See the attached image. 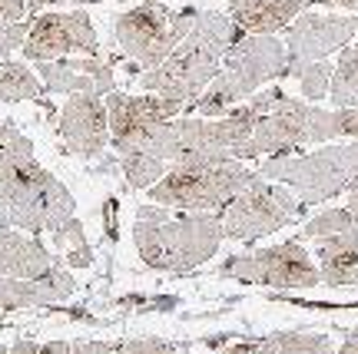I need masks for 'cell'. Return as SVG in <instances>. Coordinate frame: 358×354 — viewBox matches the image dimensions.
<instances>
[{
  "label": "cell",
  "instance_id": "d6a6232c",
  "mask_svg": "<svg viewBox=\"0 0 358 354\" xmlns=\"http://www.w3.org/2000/svg\"><path fill=\"white\" fill-rule=\"evenodd\" d=\"M10 354H40V344L30 341V338H17L10 344Z\"/></svg>",
  "mask_w": 358,
  "mask_h": 354
},
{
  "label": "cell",
  "instance_id": "5bb4252c",
  "mask_svg": "<svg viewBox=\"0 0 358 354\" xmlns=\"http://www.w3.org/2000/svg\"><path fill=\"white\" fill-rule=\"evenodd\" d=\"M57 133H60L66 152H73L80 159H96L110 142V113H106L103 96L96 93L70 96L60 110Z\"/></svg>",
  "mask_w": 358,
  "mask_h": 354
},
{
  "label": "cell",
  "instance_id": "4316f807",
  "mask_svg": "<svg viewBox=\"0 0 358 354\" xmlns=\"http://www.w3.org/2000/svg\"><path fill=\"white\" fill-rule=\"evenodd\" d=\"M27 34H30V20H27V24L20 20V24L3 27V30H0V57H3V60H10L13 50H24Z\"/></svg>",
  "mask_w": 358,
  "mask_h": 354
},
{
  "label": "cell",
  "instance_id": "b9f144b4",
  "mask_svg": "<svg viewBox=\"0 0 358 354\" xmlns=\"http://www.w3.org/2000/svg\"><path fill=\"white\" fill-rule=\"evenodd\" d=\"M116 3H129V0H116Z\"/></svg>",
  "mask_w": 358,
  "mask_h": 354
},
{
  "label": "cell",
  "instance_id": "cb8c5ba5",
  "mask_svg": "<svg viewBox=\"0 0 358 354\" xmlns=\"http://www.w3.org/2000/svg\"><path fill=\"white\" fill-rule=\"evenodd\" d=\"M332 70L325 60L319 64H302V66H289V76L299 80V87H302V100L306 103H319L329 96V83H332Z\"/></svg>",
  "mask_w": 358,
  "mask_h": 354
},
{
  "label": "cell",
  "instance_id": "2e32d148",
  "mask_svg": "<svg viewBox=\"0 0 358 354\" xmlns=\"http://www.w3.org/2000/svg\"><path fill=\"white\" fill-rule=\"evenodd\" d=\"M37 73L43 80V87L53 93H96V96H110L116 93L113 66L100 60V57H77V60H40Z\"/></svg>",
  "mask_w": 358,
  "mask_h": 354
},
{
  "label": "cell",
  "instance_id": "60d3db41",
  "mask_svg": "<svg viewBox=\"0 0 358 354\" xmlns=\"http://www.w3.org/2000/svg\"><path fill=\"white\" fill-rule=\"evenodd\" d=\"M57 3H73V0H57Z\"/></svg>",
  "mask_w": 358,
  "mask_h": 354
},
{
  "label": "cell",
  "instance_id": "277c9868",
  "mask_svg": "<svg viewBox=\"0 0 358 354\" xmlns=\"http://www.w3.org/2000/svg\"><path fill=\"white\" fill-rule=\"evenodd\" d=\"M289 76V53L275 34H245L236 40L222 60L219 76L206 87V93L192 103L199 116H226L239 103L256 96L259 87Z\"/></svg>",
  "mask_w": 358,
  "mask_h": 354
},
{
  "label": "cell",
  "instance_id": "8d00e7d4",
  "mask_svg": "<svg viewBox=\"0 0 358 354\" xmlns=\"http://www.w3.org/2000/svg\"><path fill=\"white\" fill-rule=\"evenodd\" d=\"M113 209H116V202L110 199L106 202V228H110V239H116V222H113Z\"/></svg>",
  "mask_w": 358,
  "mask_h": 354
},
{
  "label": "cell",
  "instance_id": "30bf717a",
  "mask_svg": "<svg viewBox=\"0 0 358 354\" xmlns=\"http://www.w3.org/2000/svg\"><path fill=\"white\" fill-rule=\"evenodd\" d=\"M219 275L252 281V285H268V288H315L322 285L319 265L312 262V255L302 249L299 239L249 255H232L222 262Z\"/></svg>",
  "mask_w": 358,
  "mask_h": 354
},
{
  "label": "cell",
  "instance_id": "8992f818",
  "mask_svg": "<svg viewBox=\"0 0 358 354\" xmlns=\"http://www.w3.org/2000/svg\"><path fill=\"white\" fill-rule=\"evenodd\" d=\"M256 172L268 182L292 189L302 205H319L335 196H348V189L358 182V146L335 142L299 156H268L259 163Z\"/></svg>",
  "mask_w": 358,
  "mask_h": 354
},
{
  "label": "cell",
  "instance_id": "f1b7e54d",
  "mask_svg": "<svg viewBox=\"0 0 358 354\" xmlns=\"http://www.w3.org/2000/svg\"><path fill=\"white\" fill-rule=\"evenodd\" d=\"M27 17V0H0V30Z\"/></svg>",
  "mask_w": 358,
  "mask_h": 354
},
{
  "label": "cell",
  "instance_id": "603a6c76",
  "mask_svg": "<svg viewBox=\"0 0 358 354\" xmlns=\"http://www.w3.org/2000/svg\"><path fill=\"white\" fill-rule=\"evenodd\" d=\"M53 245L57 249H66V262L73 268H90L93 265V252H90V242L83 235V226L77 219H70L53 232Z\"/></svg>",
  "mask_w": 358,
  "mask_h": 354
},
{
  "label": "cell",
  "instance_id": "d590c367",
  "mask_svg": "<svg viewBox=\"0 0 358 354\" xmlns=\"http://www.w3.org/2000/svg\"><path fill=\"white\" fill-rule=\"evenodd\" d=\"M222 354H256V344L245 341V344H232V348H226Z\"/></svg>",
  "mask_w": 358,
  "mask_h": 354
},
{
  "label": "cell",
  "instance_id": "1f68e13d",
  "mask_svg": "<svg viewBox=\"0 0 358 354\" xmlns=\"http://www.w3.org/2000/svg\"><path fill=\"white\" fill-rule=\"evenodd\" d=\"M335 354H358V328H345V341Z\"/></svg>",
  "mask_w": 358,
  "mask_h": 354
},
{
  "label": "cell",
  "instance_id": "74e56055",
  "mask_svg": "<svg viewBox=\"0 0 358 354\" xmlns=\"http://www.w3.org/2000/svg\"><path fill=\"white\" fill-rule=\"evenodd\" d=\"M335 3H338V7H345V10H352L358 17V0H335Z\"/></svg>",
  "mask_w": 358,
  "mask_h": 354
},
{
  "label": "cell",
  "instance_id": "f546056e",
  "mask_svg": "<svg viewBox=\"0 0 358 354\" xmlns=\"http://www.w3.org/2000/svg\"><path fill=\"white\" fill-rule=\"evenodd\" d=\"M120 348L116 344H106V341H77L70 348V354H116Z\"/></svg>",
  "mask_w": 358,
  "mask_h": 354
},
{
  "label": "cell",
  "instance_id": "e0dca14e",
  "mask_svg": "<svg viewBox=\"0 0 358 354\" xmlns=\"http://www.w3.org/2000/svg\"><path fill=\"white\" fill-rule=\"evenodd\" d=\"M312 3L319 0H239L229 7V17L243 34H279Z\"/></svg>",
  "mask_w": 358,
  "mask_h": 354
},
{
  "label": "cell",
  "instance_id": "7a4b0ae2",
  "mask_svg": "<svg viewBox=\"0 0 358 354\" xmlns=\"http://www.w3.org/2000/svg\"><path fill=\"white\" fill-rule=\"evenodd\" d=\"M222 219L219 212H182L173 215L163 205H140L133 242L143 265L153 272L186 275L206 265L222 245Z\"/></svg>",
  "mask_w": 358,
  "mask_h": 354
},
{
  "label": "cell",
  "instance_id": "44dd1931",
  "mask_svg": "<svg viewBox=\"0 0 358 354\" xmlns=\"http://www.w3.org/2000/svg\"><path fill=\"white\" fill-rule=\"evenodd\" d=\"M329 100L335 110L358 106V43L338 50V64H335L332 83H329Z\"/></svg>",
  "mask_w": 358,
  "mask_h": 354
},
{
  "label": "cell",
  "instance_id": "7402d4cb",
  "mask_svg": "<svg viewBox=\"0 0 358 354\" xmlns=\"http://www.w3.org/2000/svg\"><path fill=\"white\" fill-rule=\"evenodd\" d=\"M120 169H123V176L133 189H153L159 179L169 172L166 163H159L153 156H146V152H129V156H120Z\"/></svg>",
  "mask_w": 358,
  "mask_h": 354
},
{
  "label": "cell",
  "instance_id": "4dcf8cb0",
  "mask_svg": "<svg viewBox=\"0 0 358 354\" xmlns=\"http://www.w3.org/2000/svg\"><path fill=\"white\" fill-rule=\"evenodd\" d=\"M338 116H342V136L345 140H358V106L338 110Z\"/></svg>",
  "mask_w": 358,
  "mask_h": 354
},
{
  "label": "cell",
  "instance_id": "5b68a950",
  "mask_svg": "<svg viewBox=\"0 0 358 354\" xmlns=\"http://www.w3.org/2000/svg\"><path fill=\"white\" fill-rule=\"evenodd\" d=\"M332 140H342L338 110L329 113V110H319L312 103L282 93L272 103V110L256 123L252 136L232 152V159L245 163V159H268V156H299L302 146Z\"/></svg>",
  "mask_w": 358,
  "mask_h": 354
},
{
  "label": "cell",
  "instance_id": "ffe728a7",
  "mask_svg": "<svg viewBox=\"0 0 358 354\" xmlns=\"http://www.w3.org/2000/svg\"><path fill=\"white\" fill-rule=\"evenodd\" d=\"M43 83L27 64L17 60H0V100L3 103H24V100H43Z\"/></svg>",
  "mask_w": 358,
  "mask_h": 354
},
{
  "label": "cell",
  "instance_id": "ba28073f",
  "mask_svg": "<svg viewBox=\"0 0 358 354\" xmlns=\"http://www.w3.org/2000/svg\"><path fill=\"white\" fill-rule=\"evenodd\" d=\"M196 17H199L196 7L169 10L159 0H143L113 20V40L123 57L136 60L143 70H156L186 40Z\"/></svg>",
  "mask_w": 358,
  "mask_h": 354
},
{
  "label": "cell",
  "instance_id": "83f0119b",
  "mask_svg": "<svg viewBox=\"0 0 358 354\" xmlns=\"http://www.w3.org/2000/svg\"><path fill=\"white\" fill-rule=\"evenodd\" d=\"M116 354H176V348L169 341H159V338H136V341L120 344Z\"/></svg>",
  "mask_w": 358,
  "mask_h": 354
},
{
  "label": "cell",
  "instance_id": "484cf974",
  "mask_svg": "<svg viewBox=\"0 0 358 354\" xmlns=\"http://www.w3.org/2000/svg\"><path fill=\"white\" fill-rule=\"evenodd\" d=\"M13 156H34V142L10 119H3L0 123V159H13Z\"/></svg>",
  "mask_w": 358,
  "mask_h": 354
},
{
  "label": "cell",
  "instance_id": "4fadbf2b",
  "mask_svg": "<svg viewBox=\"0 0 358 354\" xmlns=\"http://www.w3.org/2000/svg\"><path fill=\"white\" fill-rule=\"evenodd\" d=\"M358 34V17L355 13H299L292 24L285 27V53H289V66L302 64H319L329 53L345 50L348 40Z\"/></svg>",
  "mask_w": 358,
  "mask_h": 354
},
{
  "label": "cell",
  "instance_id": "52a82bcc",
  "mask_svg": "<svg viewBox=\"0 0 358 354\" xmlns=\"http://www.w3.org/2000/svg\"><path fill=\"white\" fill-rule=\"evenodd\" d=\"M256 179V169L243 163H182L169 165V172L153 189L150 199L163 209L179 212H219Z\"/></svg>",
  "mask_w": 358,
  "mask_h": 354
},
{
  "label": "cell",
  "instance_id": "e575fe53",
  "mask_svg": "<svg viewBox=\"0 0 358 354\" xmlns=\"http://www.w3.org/2000/svg\"><path fill=\"white\" fill-rule=\"evenodd\" d=\"M345 199H348V205H345V209H348V212H352V215H355V219H358V182H355V186H352V189H348V196H345Z\"/></svg>",
  "mask_w": 358,
  "mask_h": 354
},
{
  "label": "cell",
  "instance_id": "7c38bea8",
  "mask_svg": "<svg viewBox=\"0 0 358 354\" xmlns=\"http://www.w3.org/2000/svg\"><path fill=\"white\" fill-rule=\"evenodd\" d=\"M106 113H110V146L120 156L140 149L143 140L153 133L156 126H163L169 119H176L186 106L153 93L143 96H127V93H110L106 96Z\"/></svg>",
  "mask_w": 358,
  "mask_h": 354
},
{
  "label": "cell",
  "instance_id": "836d02e7",
  "mask_svg": "<svg viewBox=\"0 0 358 354\" xmlns=\"http://www.w3.org/2000/svg\"><path fill=\"white\" fill-rule=\"evenodd\" d=\"M70 348H73V344H66V341H50V344H40V354H70Z\"/></svg>",
  "mask_w": 358,
  "mask_h": 354
},
{
  "label": "cell",
  "instance_id": "9c48e42d",
  "mask_svg": "<svg viewBox=\"0 0 358 354\" xmlns=\"http://www.w3.org/2000/svg\"><path fill=\"white\" fill-rule=\"evenodd\" d=\"M299 199L292 192L279 186V182H268L256 172V179L245 186L229 205L219 209L222 219V235L232 242H256L266 239L272 232H279L299 215Z\"/></svg>",
  "mask_w": 358,
  "mask_h": 354
},
{
  "label": "cell",
  "instance_id": "d6986e66",
  "mask_svg": "<svg viewBox=\"0 0 358 354\" xmlns=\"http://www.w3.org/2000/svg\"><path fill=\"white\" fill-rule=\"evenodd\" d=\"M256 354H335L329 334L312 331H275L256 341Z\"/></svg>",
  "mask_w": 358,
  "mask_h": 354
},
{
  "label": "cell",
  "instance_id": "ac0fdd59",
  "mask_svg": "<svg viewBox=\"0 0 358 354\" xmlns=\"http://www.w3.org/2000/svg\"><path fill=\"white\" fill-rule=\"evenodd\" d=\"M315 255L325 285H358V226L352 232L322 239Z\"/></svg>",
  "mask_w": 358,
  "mask_h": 354
},
{
  "label": "cell",
  "instance_id": "ab89813d",
  "mask_svg": "<svg viewBox=\"0 0 358 354\" xmlns=\"http://www.w3.org/2000/svg\"><path fill=\"white\" fill-rule=\"evenodd\" d=\"M226 3H229V7H236V3H239V0H226Z\"/></svg>",
  "mask_w": 358,
  "mask_h": 354
},
{
  "label": "cell",
  "instance_id": "d4e9b609",
  "mask_svg": "<svg viewBox=\"0 0 358 354\" xmlns=\"http://www.w3.org/2000/svg\"><path fill=\"white\" fill-rule=\"evenodd\" d=\"M358 226V219L348 209H325V212L312 215L302 228V239H332L342 232H352Z\"/></svg>",
  "mask_w": 358,
  "mask_h": 354
},
{
  "label": "cell",
  "instance_id": "3957f363",
  "mask_svg": "<svg viewBox=\"0 0 358 354\" xmlns=\"http://www.w3.org/2000/svg\"><path fill=\"white\" fill-rule=\"evenodd\" d=\"M77 212V199L34 156L0 159V228L27 235L57 232Z\"/></svg>",
  "mask_w": 358,
  "mask_h": 354
},
{
  "label": "cell",
  "instance_id": "f35d334b",
  "mask_svg": "<svg viewBox=\"0 0 358 354\" xmlns=\"http://www.w3.org/2000/svg\"><path fill=\"white\" fill-rule=\"evenodd\" d=\"M0 354H10V348H3V344H0Z\"/></svg>",
  "mask_w": 358,
  "mask_h": 354
},
{
  "label": "cell",
  "instance_id": "6da1fadb",
  "mask_svg": "<svg viewBox=\"0 0 358 354\" xmlns=\"http://www.w3.org/2000/svg\"><path fill=\"white\" fill-rule=\"evenodd\" d=\"M243 37L245 34L232 24L229 13L199 10L186 40L156 70H146L140 76V87L146 93H153V96L182 103L189 110L192 103L206 93V87L219 76L229 47Z\"/></svg>",
  "mask_w": 358,
  "mask_h": 354
},
{
  "label": "cell",
  "instance_id": "9a60e30c",
  "mask_svg": "<svg viewBox=\"0 0 358 354\" xmlns=\"http://www.w3.org/2000/svg\"><path fill=\"white\" fill-rule=\"evenodd\" d=\"M66 268L60 255H53L37 235L17 228H0V279L43 281L64 275Z\"/></svg>",
  "mask_w": 358,
  "mask_h": 354
},
{
  "label": "cell",
  "instance_id": "8fae6325",
  "mask_svg": "<svg viewBox=\"0 0 358 354\" xmlns=\"http://www.w3.org/2000/svg\"><path fill=\"white\" fill-rule=\"evenodd\" d=\"M66 53H100V40L87 10H50L30 20V34L24 43L27 60H64Z\"/></svg>",
  "mask_w": 358,
  "mask_h": 354
}]
</instances>
